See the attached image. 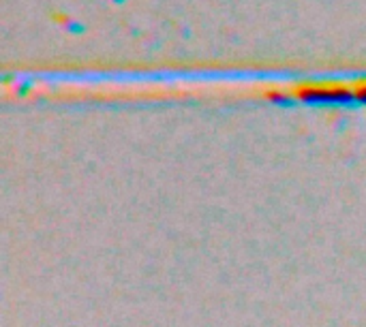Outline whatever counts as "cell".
I'll use <instances>...</instances> for the list:
<instances>
[{"label":"cell","instance_id":"cell-1","mask_svg":"<svg viewBox=\"0 0 366 327\" xmlns=\"http://www.w3.org/2000/svg\"><path fill=\"white\" fill-rule=\"evenodd\" d=\"M294 94L302 101H347L354 96V88L330 81V84H300Z\"/></svg>","mask_w":366,"mask_h":327},{"label":"cell","instance_id":"cell-2","mask_svg":"<svg viewBox=\"0 0 366 327\" xmlns=\"http://www.w3.org/2000/svg\"><path fill=\"white\" fill-rule=\"evenodd\" d=\"M352 88H354V96L366 103V79H362V81H356Z\"/></svg>","mask_w":366,"mask_h":327}]
</instances>
